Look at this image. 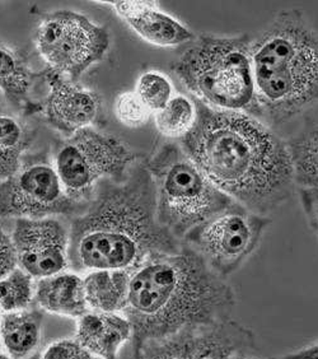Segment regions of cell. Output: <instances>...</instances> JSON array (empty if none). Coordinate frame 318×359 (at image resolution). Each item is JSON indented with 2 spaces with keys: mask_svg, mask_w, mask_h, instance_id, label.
<instances>
[{
  "mask_svg": "<svg viewBox=\"0 0 318 359\" xmlns=\"http://www.w3.org/2000/svg\"><path fill=\"white\" fill-rule=\"evenodd\" d=\"M32 279L20 268L0 278V310L6 313L26 310L35 293Z\"/></svg>",
  "mask_w": 318,
  "mask_h": 359,
  "instance_id": "603a6c76",
  "label": "cell"
},
{
  "mask_svg": "<svg viewBox=\"0 0 318 359\" xmlns=\"http://www.w3.org/2000/svg\"><path fill=\"white\" fill-rule=\"evenodd\" d=\"M132 339V326L121 312L88 311L76 323V340L99 359H118V351Z\"/></svg>",
  "mask_w": 318,
  "mask_h": 359,
  "instance_id": "5bb4252c",
  "label": "cell"
},
{
  "mask_svg": "<svg viewBox=\"0 0 318 359\" xmlns=\"http://www.w3.org/2000/svg\"><path fill=\"white\" fill-rule=\"evenodd\" d=\"M35 74L31 72L27 59L21 51L0 42V90L13 104H21L34 82Z\"/></svg>",
  "mask_w": 318,
  "mask_h": 359,
  "instance_id": "ffe728a7",
  "label": "cell"
},
{
  "mask_svg": "<svg viewBox=\"0 0 318 359\" xmlns=\"http://www.w3.org/2000/svg\"><path fill=\"white\" fill-rule=\"evenodd\" d=\"M39 357H40V354H39V353H35V354H34V355H31V357H29V358H26V359H39ZM0 359H17V358H13V357H11V355H9V354H3V353H0Z\"/></svg>",
  "mask_w": 318,
  "mask_h": 359,
  "instance_id": "f546056e",
  "label": "cell"
},
{
  "mask_svg": "<svg viewBox=\"0 0 318 359\" xmlns=\"http://www.w3.org/2000/svg\"><path fill=\"white\" fill-rule=\"evenodd\" d=\"M182 242L157 218L152 176L138 162L124 179L104 180L69 232V264L76 270L132 271L154 254H174Z\"/></svg>",
  "mask_w": 318,
  "mask_h": 359,
  "instance_id": "7a4b0ae2",
  "label": "cell"
},
{
  "mask_svg": "<svg viewBox=\"0 0 318 359\" xmlns=\"http://www.w3.org/2000/svg\"><path fill=\"white\" fill-rule=\"evenodd\" d=\"M35 298L43 311L76 320L90 310L84 294L83 278L70 273L39 279Z\"/></svg>",
  "mask_w": 318,
  "mask_h": 359,
  "instance_id": "9a60e30c",
  "label": "cell"
},
{
  "mask_svg": "<svg viewBox=\"0 0 318 359\" xmlns=\"http://www.w3.org/2000/svg\"><path fill=\"white\" fill-rule=\"evenodd\" d=\"M3 346V341H1V337H0V348Z\"/></svg>",
  "mask_w": 318,
  "mask_h": 359,
  "instance_id": "1f68e13d",
  "label": "cell"
},
{
  "mask_svg": "<svg viewBox=\"0 0 318 359\" xmlns=\"http://www.w3.org/2000/svg\"><path fill=\"white\" fill-rule=\"evenodd\" d=\"M209 326H191L134 348L132 359H194L208 339Z\"/></svg>",
  "mask_w": 318,
  "mask_h": 359,
  "instance_id": "ac0fdd59",
  "label": "cell"
},
{
  "mask_svg": "<svg viewBox=\"0 0 318 359\" xmlns=\"http://www.w3.org/2000/svg\"><path fill=\"white\" fill-rule=\"evenodd\" d=\"M270 359H318V343L313 346H305L297 352L285 354L283 357H275Z\"/></svg>",
  "mask_w": 318,
  "mask_h": 359,
  "instance_id": "f1b7e54d",
  "label": "cell"
},
{
  "mask_svg": "<svg viewBox=\"0 0 318 359\" xmlns=\"http://www.w3.org/2000/svg\"><path fill=\"white\" fill-rule=\"evenodd\" d=\"M249 35L195 37L171 70L195 100L212 109L263 118Z\"/></svg>",
  "mask_w": 318,
  "mask_h": 359,
  "instance_id": "5b68a950",
  "label": "cell"
},
{
  "mask_svg": "<svg viewBox=\"0 0 318 359\" xmlns=\"http://www.w3.org/2000/svg\"><path fill=\"white\" fill-rule=\"evenodd\" d=\"M15 268L18 265L12 237L0 226V278L8 276Z\"/></svg>",
  "mask_w": 318,
  "mask_h": 359,
  "instance_id": "4316f807",
  "label": "cell"
},
{
  "mask_svg": "<svg viewBox=\"0 0 318 359\" xmlns=\"http://www.w3.org/2000/svg\"><path fill=\"white\" fill-rule=\"evenodd\" d=\"M138 154L121 139L90 128L71 135L56 153L62 187L78 204L92 199L101 180H123Z\"/></svg>",
  "mask_w": 318,
  "mask_h": 359,
  "instance_id": "52a82bcc",
  "label": "cell"
},
{
  "mask_svg": "<svg viewBox=\"0 0 318 359\" xmlns=\"http://www.w3.org/2000/svg\"><path fill=\"white\" fill-rule=\"evenodd\" d=\"M235 290L182 242L174 254H154L132 270L124 313L132 326V348L191 326L232 318Z\"/></svg>",
  "mask_w": 318,
  "mask_h": 359,
  "instance_id": "3957f363",
  "label": "cell"
},
{
  "mask_svg": "<svg viewBox=\"0 0 318 359\" xmlns=\"http://www.w3.org/2000/svg\"><path fill=\"white\" fill-rule=\"evenodd\" d=\"M135 93L154 115L165 109L172 100L173 86L165 74L159 72H146L139 76Z\"/></svg>",
  "mask_w": 318,
  "mask_h": 359,
  "instance_id": "cb8c5ba5",
  "label": "cell"
},
{
  "mask_svg": "<svg viewBox=\"0 0 318 359\" xmlns=\"http://www.w3.org/2000/svg\"><path fill=\"white\" fill-rule=\"evenodd\" d=\"M132 271L92 270L83 278L85 301L92 311L124 312Z\"/></svg>",
  "mask_w": 318,
  "mask_h": 359,
  "instance_id": "2e32d148",
  "label": "cell"
},
{
  "mask_svg": "<svg viewBox=\"0 0 318 359\" xmlns=\"http://www.w3.org/2000/svg\"><path fill=\"white\" fill-rule=\"evenodd\" d=\"M116 11L132 31L160 48H174L195 40L181 22L159 11L153 1H104Z\"/></svg>",
  "mask_w": 318,
  "mask_h": 359,
  "instance_id": "4fadbf2b",
  "label": "cell"
},
{
  "mask_svg": "<svg viewBox=\"0 0 318 359\" xmlns=\"http://www.w3.org/2000/svg\"><path fill=\"white\" fill-rule=\"evenodd\" d=\"M113 110L118 121L127 128H140L146 125L152 115L135 90L120 93L115 100Z\"/></svg>",
  "mask_w": 318,
  "mask_h": 359,
  "instance_id": "d4e9b609",
  "label": "cell"
},
{
  "mask_svg": "<svg viewBox=\"0 0 318 359\" xmlns=\"http://www.w3.org/2000/svg\"><path fill=\"white\" fill-rule=\"evenodd\" d=\"M29 145L23 125L7 114H0V181L11 177L21 167V157Z\"/></svg>",
  "mask_w": 318,
  "mask_h": 359,
  "instance_id": "44dd1931",
  "label": "cell"
},
{
  "mask_svg": "<svg viewBox=\"0 0 318 359\" xmlns=\"http://www.w3.org/2000/svg\"><path fill=\"white\" fill-rule=\"evenodd\" d=\"M196 116L194 100L184 95H176L165 109L154 114V123L163 137L181 140L194 128Z\"/></svg>",
  "mask_w": 318,
  "mask_h": 359,
  "instance_id": "7402d4cb",
  "label": "cell"
},
{
  "mask_svg": "<svg viewBox=\"0 0 318 359\" xmlns=\"http://www.w3.org/2000/svg\"><path fill=\"white\" fill-rule=\"evenodd\" d=\"M39 359H99L84 349L76 339H62L50 344Z\"/></svg>",
  "mask_w": 318,
  "mask_h": 359,
  "instance_id": "484cf974",
  "label": "cell"
},
{
  "mask_svg": "<svg viewBox=\"0 0 318 359\" xmlns=\"http://www.w3.org/2000/svg\"><path fill=\"white\" fill-rule=\"evenodd\" d=\"M229 359H261V358H254V357H249V354H244V353H238L232 355Z\"/></svg>",
  "mask_w": 318,
  "mask_h": 359,
  "instance_id": "4dcf8cb0",
  "label": "cell"
},
{
  "mask_svg": "<svg viewBox=\"0 0 318 359\" xmlns=\"http://www.w3.org/2000/svg\"><path fill=\"white\" fill-rule=\"evenodd\" d=\"M12 241L18 268L32 278L60 274L69 265V232L54 218H18Z\"/></svg>",
  "mask_w": 318,
  "mask_h": 359,
  "instance_id": "8fae6325",
  "label": "cell"
},
{
  "mask_svg": "<svg viewBox=\"0 0 318 359\" xmlns=\"http://www.w3.org/2000/svg\"><path fill=\"white\" fill-rule=\"evenodd\" d=\"M299 196H300L307 221L318 238V190L317 189H299Z\"/></svg>",
  "mask_w": 318,
  "mask_h": 359,
  "instance_id": "83f0119b",
  "label": "cell"
},
{
  "mask_svg": "<svg viewBox=\"0 0 318 359\" xmlns=\"http://www.w3.org/2000/svg\"><path fill=\"white\" fill-rule=\"evenodd\" d=\"M271 219L235 203L194 228L182 242L195 250L218 276L227 279L256 251Z\"/></svg>",
  "mask_w": 318,
  "mask_h": 359,
  "instance_id": "9c48e42d",
  "label": "cell"
},
{
  "mask_svg": "<svg viewBox=\"0 0 318 359\" xmlns=\"http://www.w3.org/2000/svg\"><path fill=\"white\" fill-rule=\"evenodd\" d=\"M263 118L283 125L318 104V31L297 8L283 9L251 42Z\"/></svg>",
  "mask_w": 318,
  "mask_h": 359,
  "instance_id": "277c9868",
  "label": "cell"
},
{
  "mask_svg": "<svg viewBox=\"0 0 318 359\" xmlns=\"http://www.w3.org/2000/svg\"><path fill=\"white\" fill-rule=\"evenodd\" d=\"M36 48L51 72L76 82L85 70L104 59L110 48V34L85 15L56 11L39 25Z\"/></svg>",
  "mask_w": 318,
  "mask_h": 359,
  "instance_id": "ba28073f",
  "label": "cell"
},
{
  "mask_svg": "<svg viewBox=\"0 0 318 359\" xmlns=\"http://www.w3.org/2000/svg\"><path fill=\"white\" fill-rule=\"evenodd\" d=\"M193 100L196 123L179 144L215 187L268 217L289 201L297 187L286 140L261 118Z\"/></svg>",
  "mask_w": 318,
  "mask_h": 359,
  "instance_id": "6da1fadb",
  "label": "cell"
},
{
  "mask_svg": "<svg viewBox=\"0 0 318 359\" xmlns=\"http://www.w3.org/2000/svg\"><path fill=\"white\" fill-rule=\"evenodd\" d=\"M42 323L41 310L26 309L4 313L0 320V337L8 354L17 359L34 355L41 338Z\"/></svg>",
  "mask_w": 318,
  "mask_h": 359,
  "instance_id": "e0dca14e",
  "label": "cell"
},
{
  "mask_svg": "<svg viewBox=\"0 0 318 359\" xmlns=\"http://www.w3.org/2000/svg\"><path fill=\"white\" fill-rule=\"evenodd\" d=\"M79 204L65 193L55 166L29 163L0 181V218L74 215Z\"/></svg>",
  "mask_w": 318,
  "mask_h": 359,
  "instance_id": "30bf717a",
  "label": "cell"
},
{
  "mask_svg": "<svg viewBox=\"0 0 318 359\" xmlns=\"http://www.w3.org/2000/svg\"><path fill=\"white\" fill-rule=\"evenodd\" d=\"M157 199V218L177 240L221 213L235 201L221 191L180 144L165 143L146 162Z\"/></svg>",
  "mask_w": 318,
  "mask_h": 359,
  "instance_id": "8992f818",
  "label": "cell"
},
{
  "mask_svg": "<svg viewBox=\"0 0 318 359\" xmlns=\"http://www.w3.org/2000/svg\"><path fill=\"white\" fill-rule=\"evenodd\" d=\"M298 189L318 190V124H307L286 140Z\"/></svg>",
  "mask_w": 318,
  "mask_h": 359,
  "instance_id": "d6986e66",
  "label": "cell"
},
{
  "mask_svg": "<svg viewBox=\"0 0 318 359\" xmlns=\"http://www.w3.org/2000/svg\"><path fill=\"white\" fill-rule=\"evenodd\" d=\"M48 82L50 93L45 104V115L55 129L74 135L96 121L101 104L96 93L78 87L51 70Z\"/></svg>",
  "mask_w": 318,
  "mask_h": 359,
  "instance_id": "7c38bea8",
  "label": "cell"
}]
</instances>
